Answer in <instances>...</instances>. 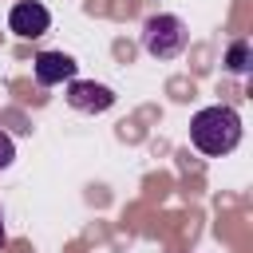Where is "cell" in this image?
<instances>
[{"label": "cell", "instance_id": "cell-4", "mask_svg": "<svg viewBox=\"0 0 253 253\" xmlns=\"http://www.w3.org/2000/svg\"><path fill=\"white\" fill-rule=\"evenodd\" d=\"M8 28L20 36V40H36L51 28V12L40 4V0H20L12 12H8Z\"/></svg>", "mask_w": 253, "mask_h": 253}, {"label": "cell", "instance_id": "cell-7", "mask_svg": "<svg viewBox=\"0 0 253 253\" xmlns=\"http://www.w3.org/2000/svg\"><path fill=\"white\" fill-rule=\"evenodd\" d=\"M12 158H16V142L0 130V170H4V166H12Z\"/></svg>", "mask_w": 253, "mask_h": 253}, {"label": "cell", "instance_id": "cell-6", "mask_svg": "<svg viewBox=\"0 0 253 253\" xmlns=\"http://www.w3.org/2000/svg\"><path fill=\"white\" fill-rule=\"evenodd\" d=\"M225 67H229V71H237V75H245V71H249V43H245V40H237V43L229 47Z\"/></svg>", "mask_w": 253, "mask_h": 253}, {"label": "cell", "instance_id": "cell-8", "mask_svg": "<svg viewBox=\"0 0 253 253\" xmlns=\"http://www.w3.org/2000/svg\"><path fill=\"white\" fill-rule=\"evenodd\" d=\"M4 241H8V233H4V213H0V249H4Z\"/></svg>", "mask_w": 253, "mask_h": 253}, {"label": "cell", "instance_id": "cell-5", "mask_svg": "<svg viewBox=\"0 0 253 253\" xmlns=\"http://www.w3.org/2000/svg\"><path fill=\"white\" fill-rule=\"evenodd\" d=\"M32 71H36V83L40 87H55V83H71L79 63L67 55V51H40L32 59Z\"/></svg>", "mask_w": 253, "mask_h": 253}, {"label": "cell", "instance_id": "cell-2", "mask_svg": "<svg viewBox=\"0 0 253 253\" xmlns=\"http://www.w3.org/2000/svg\"><path fill=\"white\" fill-rule=\"evenodd\" d=\"M142 47H146V55H154V59H174V55L186 47V24H182L178 16H170V12L150 16L146 28H142Z\"/></svg>", "mask_w": 253, "mask_h": 253}, {"label": "cell", "instance_id": "cell-1", "mask_svg": "<svg viewBox=\"0 0 253 253\" xmlns=\"http://www.w3.org/2000/svg\"><path fill=\"white\" fill-rule=\"evenodd\" d=\"M190 142L210 154V158H221L229 150H237L241 142V115L233 107H202L194 119H190Z\"/></svg>", "mask_w": 253, "mask_h": 253}, {"label": "cell", "instance_id": "cell-3", "mask_svg": "<svg viewBox=\"0 0 253 253\" xmlns=\"http://www.w3.org/2000/svg\"><path fill=\"white\" fill-rule=\"evenodd\" d=\"M63 99H67V107L87 111V115H99V111H111L115 107V91L107 83H95V79H71Z\"/></svg>", "mask_w": 253, "mask_h": 253}]
</instances>
